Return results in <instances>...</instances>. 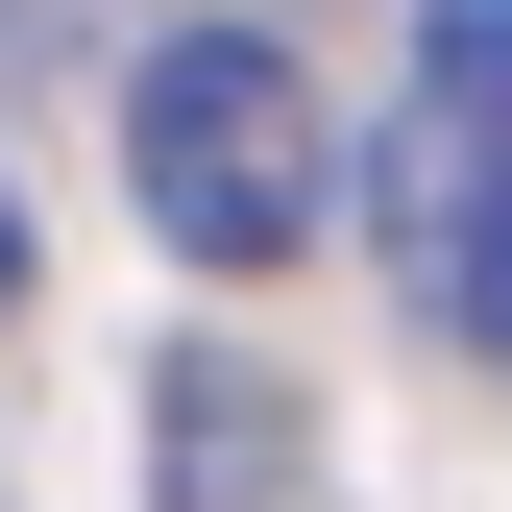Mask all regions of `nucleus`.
I'll return each instance as SVG.
<instances>
[{
  "mask_svg": "<svg viewBox=\"0 0 512 512\" xmlns=\"http://www.w3.org/2000/svg\"><path fill=\"white\" fill-rule=\"evenodd\" d=\"M122 171H147V220L196 244V269H293L317 196H342V147H317V74L269 25H171L147 74H122Z\"/></svg>",
  "mask_w": 512,
  "mask_h": 512,
  "instance_id": "1",
  "label": "nucleus"
},
{
  "mask_svg": "<svg viewBox=\"0 0 512 512\" xmlns=\"http://www.w3.org/2000/svg\"><path fill=\"white\" fill-rule=\"evenodd\" d=\"M391 269L512 366V0H415V98H391Z\"/></svg>",
  "mask_w": 512,
  "mask_h": 512,
  "instance_id": "2",
  "label": "nucleus"
},
{
  "mask_svg": "<svg viewBox=\"0 0 512 512\" xmlns=\"http://www.w3.org/2000/svg\"><path fill=\"white\" fill-rule=\"evenodd\" d=\"M269 464H293L269 366H171V512H269Z\"/></svg>",
  "mask_w": 512,
  "mask_h": 512,
  "instance_id": "3",
  "label": "nucleus"
},
{
  "mask_svg": "<svg viewBox=\"0 0 512 512\" xmlns=\"http://www.w3.org/2000/svg\"><path fill=\"white\" fill-rule=\"evenodd\" d=\"M0 317H25V196H0Z\"/></svg>",
  "mask_w": 512,
  "mask_h": 512,
  "instance_id": "4",
  "label": "nucleus"
}]
</instances>
